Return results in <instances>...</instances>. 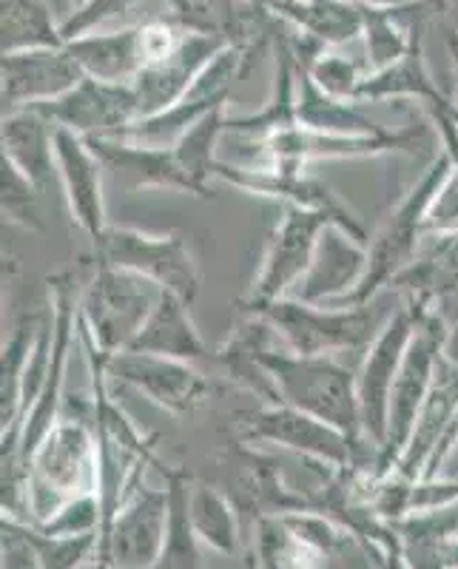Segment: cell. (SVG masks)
Instances as JSON below:
<instances>
[{"mask_svg":"<svg viewBox=\"0 0 458 569\" xmlns=\"http://www.w3.org/2000/svg\"><path fill=\"white\" fill-rule=\"evenodd\" d=\"M114 518L111 530V550L117 563L123 567H140L157 558L166 547L168 530H171V492L162 496L160 490L137 485L126 498L123 510Z\"/></svg>","mask_w":458,"mask_h":569,"instance_id":"44dd1931","label":"cell"},{"mask_svg":"<svg viewBox=\"0 0 458 569\" xmlns=\"http://www.w3.org/2000/svg\"><path fill=\"white\" fill-rule=\"evenodd\" d=\"M425 311L427 305L405 299V305L396 308V313L388 319V325L379 330V337L374 339V345L365 350L359 370H356V393H359L361 427H365V436H368L376 447L385 445V436H388L390 393H394V385L396 379H399L405 353L407 348H410V342H414L416 328H419Z\"/></svg>","mask_w":458,"mask_h":569,"instance_id":"8fae6325","label":"cell"},{"mask_svg":"<svg viewBox=\"0 0 458 569\" xmlns=\"http://www.w3.org/2000/svg\"><path fill=\"white\" fill-rule=\"evenodd\" d=\"M441 330V359L458 368V291H447L427 305Z\"/></svg>","mask_w":458,"mask_h":569,"instance_id":"74e56055","label":"cell"},{"mask_svg":"<svg viewBox=\"0 0 458 569\" xmlns=\"http://www.w3.org/2000/svg\"><path fill=\"white\" fill-rule=\"evenodd\" d=\"M38 330L40 322L23 319L12 330V337L3 342V356H0V436L12 433L20 419V408H23V373H27Z\"/></svg>","mask_w":458,"mask_h":569,"instance_id":"d6a6232c","label":"cell"},{"mask_svg":"<svg viewBox=\"0 0 458 569\" xmlns=\"http://www.w3.org/2000/svg\"><path fill=\"white\" fill-rule=\"evenodd\" d=\"M109 376L171 416H191L206 405L208 379L195 362L126 350L109 359Z\"/></svg>","mask_w":458,"mask_h":569,"instance_id":"5bb4252c","label":"cell"},{"mask_svg":"<svg viewBox=\"0 0 458 569\" xmlns=\"http://www.w3.org/2000/svg\"><path fill=\"white\" fill-rule=\"evenodd\" d=\"M259 362L273 379V388H277L282 405H291L302 413L339 427L356 445L376 447L361 427L354 368L339 362L336 356H299L285 350L282 345L265 350Z\"/></svg>","mask_w":458,"mask_h":569,"instance_id":"7a4b0ae2","label":"cell"},{"mask_svg":"<svg viewBox=\"0 0 458 569\" xmlns=\"http://www.w3.org/2000/svg\"><path fill=\"white\" fill-rule=\"evenodd\" d=\"M452 174V160L447 151L432 157V162L425 169V174L407 188V194L390 208V213L381 220V226L370 233L368 242V271L361 277L359 288L350 297L333 302V308H356V305H368L376 297L388 291L394 279L414 266L419 257L421 246L427 240L425 220L430 211L432 200Z\"/></svg>","mask_w":458,"mask_h":569,"instance_id":"6da1fadb","label":"cell"},{"mask_svg":"<svg viewBox=\"0 0 458 569\" xmlns=\"http://www.w3.org/2000/svg\"><path fill=\"white\" fill-rule=\"evenodd\" d=\"M66 46L63 29L52 20L46 0H0V49L3 54Z\"/></svg>","mask_w":458,"mask_h":569,"instance_id":"4dcf8cb0","label":"cell"},{"mask_svg":"<svg viewBox=\"0 0 458 569\" xmlns=\"http://www.w3.org/2000/svg\"><path fill=\"white\" fill-rule=\"evenodd\" d=\"M140 3L142 0H89L83 9H74V12L60 23L66 43L86 32H94L98 27H103L106 20L120 18V14L131 12V9L140 7Z\"/></svg>","mask_w":458,"mask_h":569,"instance_id":"8d00e7d4","label":"cell"},{"mask_svg":"<svg viewBox=\"0 0 458 569\" xmlns=\"http://www.w3.org/2000/svg\"><path fill=\"white\" fill-rule=\"evenodd\" d=\"M91 149L103 160L106 174L114 177L126 191H180V194H195V182L188 180L177 160L175 149H160V146H142L131 140H89Z\"/></svg>","mask_w":458,"mask_h":569,"instance_id":"ffe728a7","label":"cell"},{"mask_svg":"<svg viewBox=\"0 0 458 569\" xmlns=\"http://www.w3.org/2000/svg\"><path fill=\"white\" fill-rule=\"evenodd\" d=\"M83 69L69 52V46L54 49H27L3 54L0 60V103L3 114L52 103L83 80Z\"/></svg>","mask_w":458,"mask_h":569,"instance_id":"e0dca14e","label":"cell"},{"mask_svg":"<svg viewBox=\"0 0 458 569\" xmlns=\"http://www.w3.org/2000/svg\"><path fill=\"white\" fill-rule=\"evenodd\" d=\"M305 69H308L313 83H317L325 94L339 100H354V103H356V91H359L361 80L368 78L365 66L356 63L354 58H345V54L333 52V49L319 54V58L310 66H305Z\"/></svg>","mask_w":458,"mask_h":569,"instance_id":"e575fe53","label":"cell"},{"mask_svg":"<svg viewBox=\"0 0 458 569\" xmlns=\"http://www.w3.org/2000/svg\"><path fill=\"white\" fill-rule=\"evenodd\" d=\"M427 237H447V233L458 231V177L456 169L447 177V182L441 186V191L432 200L430 211H427L425 220Z\"/></svg>","mask_w":458,"mask_h":569,"instance_id":"f35d334b","label":"cell"},{"mask_svg":"<svg viewBox=\"0 0 458 569\" xmlns=\"http://www.w3.org/2000/svg\"><path fill=\"white\" fill-rule=\"evenodd\" d=\"M226 120H228V106L213 109L211 114H206L200 123H195L186 134L177 140V146H171L180 160L182 171L188 174V180L195 182L197 197H208L213 182V171L220 166V157H217V146L226 137Z\"/></svg>","mask_w":458,"mask_h":569,"instance_id":"1f68e13d","label":"cell"},{"mask_svg":"<svg viewBox=\"0 0 458 569\" xmlns=\"http://www.w3.org/2000/svg\"><path fill=\"white\" fill-rule=\"evenodd\" d=\"M262 313L277 330L285 350L299 356H339L359 353L374 345L379 330L394 317V308L381 305L379 297L356 308L308 305L288 297L268 305Z\"/></svg>","mask_w":458,"mask_h":569,"instance_id":"3957f363","label":"cell"},{"mask_svg":"<svg viewBox=\"0 0 458 569\" xmlns=\"http://www.w3.org/2000/svg\"><path fill=\"white\" fill-rule=\"evenodd\" d=\"M69 52L80 63L86 78L103 83H131L146 69L142 27L117 29V32H86L69 40Z\"/></svg>","mask_w":458,"mask_h":569,"instance_id":"4316f807","label":"cell"},{"mask_svg":"<svg viewBox=\"0 0 458 569\" xmlns=\"http://www.w3.org/2000/svg\"><path fill=\"white\" fill-rule=\"evenodd\" d=\"M273 3H293V0H271V7Z\"/></svg>","mask_w":458,"mask_h":569,"instance_id":"ee69618b","label":"cell"},{"mask_svg":"<svg viewBox=\"0 0 458 569\" xmlns=\"http://www.w3.org/2000/svg\"><path fill=\"white\" fill-rule=\"evenodd\" d=\"M98 492L100 459L94 425L60 416L29 459V510L49 521L74 496Z\"/></svg>","mask_w":458,"mask_h":569,"instance_id":"277c9868","label":"cell"},{"mask_svg":"<svg viewBox=\"0 0 458 569\" xmlns=\"http://www.w3.org/2000/svg\"><path fill=\"white\" fill-rule=\"evenodd\" d=\"M213 182L239 188V191L265 197V200H277L282 206L317 211L365 246L370 242V231L356 217L354 208L336 194L328 182L310 177L308 169H262V166H237V162L220 160V166L213 171Z\"/></svg>","mask_w":458,"mask_h":569,"instance_id":"4fadbf2b","label":"cell"},{"mask_svg":"<svg viewBox=\"0 0 458 569\" xmlns=\"http://www.w3.org/2000/svg\"><path fill=\"white\" fill-rule=\"evenodd\" d=\"M285 23V20H282ZM288 23L282 34L273 43L277 66H273V86L265 106L253 114H228L226 134L246 137L248 142H262L273 134H282L288 129H297V100H299V60L288 46Z\"/></svg>","mask_w":458,"mask_h":569,"instance_id":"7402d4cb","label":"cell"},{"mask_svg":"<svg viewBox=\"0 0 458 569\" xmlns=\"http://www.w3.org/2000/svg\"><path fill=\"white\" fill-rule=\"evenodd\" d=\"M427 137V126H407L376 137H336L308 131L302 126L273 134L262 142H251L253 154L242 166L262 169H308L310 162L330 160H368L385 154H414Z\"/></svg>","mask_w":458,"mask_h":569,"instance_id":"9c48e42d","label":"cell"},{"mask_svg":"<svg viewBox=\"0 0 458 569\" xmlns=\"http://www.w3.org/2000/svg\"><path fill=\"white\" fill-rule=\"evenodd\" d=\"M129 350L195 365L202 362V359H211V350H208L206 339H202L200 328L191 317V302H186V299L171 291H162L149 322L142 325Z\"/></svg>","mask_w":458,"mask_h":569,"instance_id":"d4e9b609","label":"cell"},{"mask_svg":"<svg viewBox=\"0 0 458 569\" xmlns=\"http://www.w3.org/2000/svg\"><path fill=\"white\" fill-rule=\"evenodd\" d=\"M430 20H421L416 27L410 49L405 58L396 60L394 66L381 71H368V78L361 80L356 91V103H385V100H419L421 106H445L450 103V94L432 83L430 69L425 60V32Z\"/></svg>","mask_w":458,"mask_h":569,"instance_id":"cb8c5ba5","label":"cell"},{"mask_svg":"<svg viewBox=\"0 0 458 569\" xmlns=\"http://www.w3.org/2000/svg\"><path fill=\"white\" fill-rule=\"evenodd\" d=\"M3 194H0V206H3V220L9 226H20L23 231H32L38 233L43 228L40 222V213H38V186L27 180V177L20 174L14 166H9L3 160Z\"/></svg>","mask_w":458,"mask_h":569,"instance_id":"d590c367","label":"cell"},{"mask_svg":"<svg viewBox=\"0 0 458 569\" xmlns=\"http://www.w3.org/2000/svg\"><path fill=\"white\" fill-rule=\"evenodd\" d=\"M328 222V217L317 211L282 206V217L265 246L251 291L239 302V313H259L279 299L293 297L297 284L302 282L313 262L319 233L325 231Z\"/></svg>","mask_w":458,"mask_h":569,"instance_id":"30bf717a","label":"cell"},{"mask_svg":"<svg viewBox=\"0 0 458 569\" xmlns=\"http://www.w3.org/2000/svg\"><path fill=\"white\" fill-rule=\"evenodd\" d=\"M34 111L52 120L58 129H69L86 140L100 137H117L126 126L140 120V103H137L135 86L131 83H103V80L83 78L63 98L52 103L32 106Z\"/></svg>","mask_w":458,"mask_h":569,"instance_id":"9a60e30c","label":"cell"},{"mask_svg":"<svg viewBox=\"0 0 458 569\" xmlns=\"http://www.w3.org/2000/svg\"><path fill=\"white\" fill-rule=\"evenodd\" d=\"M297 117L302 129L319 131V134L376 137L388 131L381 129L379 123H374L354 100H339L325 94V91L313 83V78H310L305 66H299Z\"/></svg>","mask_w":458,"mask_h":569,"instance_id":"f1b7e54d","label":"cell"},{"mask_svg":"<svg viewBox=\"0 0 458 569\" xmlns=\"http://www.w3.org/2000/svg\"><path fill=\"white\" fill-rule=\"evenodd\" d=\"M162 297V288L140 273L100 266L78 297L80 330L109 359L135 345L142 325Z\"/></svg>","mask_w":458,"mask_h":569,"instance_id":"5b68a950","label":"cell"},{"mask_svg":"<svg viewBox=\"0 0 458 569\" xmlns=\"http://www.w3.org/2000/svg\"><path fill=\"white\" fill-rule=\"evenodd\" d=\"M441 365V330L436 325V319L430 317V311H425L419 328H416V337L410 342L405 353V362H401L399 379L394 385V393H390V408H388V436H385V445L379 447V456H376V479H385L390 476L396 467V461L405 453L410 433H414L416 419H419L421 405L430 396L432 382H436V373H439Z\"/></svg>","mask_w":458,"mask_h":569,"instance_id":"7c38bea8","label":"cell"},{"mask_svg":"<svg viewBox=\"0 0 458 569\" xmlns=\"http://www.w3.org/2000/svg\"><path fill=\"white\" fill-rule=\"evenodd\" d=\"M86 3H89V0H71V7H74V9H83Z\"/></svg>","mask_w":458,"mask_h":569,"instance_id":"b9f144b4","label":"cell"},{"mask_svg":"<svg viewBox=\"0 0 458 569\" xmlns=\"http://www.w3.org/2000/svg\"><path fill=\"white\" fill-rule=\"evenodd\" d=\"M222 46H226L222 40L208 38V34L186 32L180 43L175 46V52H168L166 58L146 66L131 80L137 103H140V120L182 103L191 86H195L197 74L206 69L208 60L220 52Z\"/></svg>","mask_w":458,"mask_h":569,"instance_id":"ac0fdd59","label":"cell"},{"mask_svg":"<svg viewBox=\"0 0 458 569\" xmlns=\"http://www.w3.org/2000/svg\"><path fill=\"white\" fill-rule=\"evenodd\" d=\"M54 131L58 126L34 109L7 111L0 120L3 160L27 177L32 186L43 188L58 177L54 169Z\"/></svg>","mask_w":458,"mask_h":569,"instance_id":"484cf974","label":"cell"},{"mask_svg":"<svg viewBox=\"0 0 458 569\" xmlns=\"http://www.w3.org/2000/svg\"><path fill=\"white\" fill-rule=\"evenodd\" d=\"M354 3H359V7H376V9H396V7H410V3H421V0H354Z\"/></svg>","mask_w":458,"mask_h":569,"instance_id":"60d3db41","label":"cell"},{"mask_svg":"<svg viewBox=\"0 0 458 569\" xmlns=\"http://www.w3.org/2000/svg\"><path fill=\"white\" fill-rule=\"evenodd\" d=\"M365 271H368V246L350 237L345 228L328 222L319 233L313 262L297 284L293 299L308 305H333L359 288Z\"/></svg>","mask_w":458,"mask_h":569,"instance_id":"d6986e66","label":"cell"},{"mask_svg":"<svg viewBox=\"0 0 458 569\" xmlns=\"http://www.w3.org/2000/svg\"><path fill=\"white\" fill-rule=\"evenodd\" d=\"M445 46H447V54H450V78H452L450 103L458 114V27H450V23H447Z\"/></svg>","mask_w":458,"mask_h":569,"instance_id":"ab89813d","label":"cell"},{"mask_svg":"<svg viewBox=\"0 0 458 569\" xmlns=\"http://www.w3.org/2000/svg\"><path fill=\"white\" fill-rule=\"evenodd\" d=\"M78 293L69 273L52 277V365L49 376L29 413L20 421L18 433L3 445V459H20L29 467V459L43 441V436L60 421L66 399V373H69L71 350L78 345Z\"/></svg>","mask_w":458,"mask_h":569,"instance_id":"ba28073f","label":"cell"},{"mask_svg":"<svg viewBox=\"0 0 458 569\" xmlns=\"http://www.w3.org/2000/svg\"><path fill=\"white\" fill-rule=\"evenodd\" d=\"M248 3H259V7L271 9V0H248Z\"/></svg>","mask_w":458,"mask_h":569,"instance_id":"7bdbcfd3","label":"cell"},{"mask_svg":"<svg viewBox=\"0 0 458 569\" xmlns=\"http://www.w3.org/2000/svg\"><path fill=\"white\" fill-rule=\"evenodd\" d=\"M390 288L421 305H430L447 291H458V231L427 237L414 266H407Z\"/></svg>","mask_w":458,"mask_h":569,"instance_id":"f546056e","label":"cell"},{"mask_svg":"<svg viewBox=\"0 0 458 569\" xmlns=\"http://www.w3.org/2000/svg\"><path fill=\"white\" fill-rule=\"evenodd\" d=\"M237 436L246 445H273L291 453L305 456L322 467H356L359 459L368 453V445H356L345 430L302 413L291 405H259L257 410L239 416ZM376 450V447H370ZM379 453V450H376Z\"/></svg>","mask_w":458,"mask_h":569,"instance_id":"8992f818","label":"cell"},{"mask_svg":"<svg viewBox=\"0 0 458 569\" xmlns=\"http://www.w3.org/2000/svg\"><path fill=\"white\" fill-rule=\"evenodd\" d=\"M94 257L100 266L140 273L160 284L162 291L177 293L191 305L200 297V266L180 233H149L140 228L111 226L103 240L94 242Z\"/></svg>","mask_w":458,"mask_h":569,"instance_id":"52a82bcc","label":"cell"},{"mask_svg":"<svg viewBox=\"0 0 458 569\" xmlns=\"http://www.w3.org/2000/svg\"><path fill=\"white\" fill-rule=\"evenodd\" d=\"M458 419V368L447 365L441 359L439 373H436V382H432L430 396L421 405L419 419H416L414 433L407 441L405 453L396 461L394 472L396 476H405V479H421L430 465L432 453L439 450V445L445 441V436L450 433L452 421Z\"/></svg>","mask_w":458,"mask_h":569,"instance_id":"603a6c76","label":"cell"},{"mask_svg":"<svg viewBox=\"0 0 458 569\" xmlns=\"http://www.w3.org/2000/svg\"><path fill=\"white\" fill-rule=\"evenodd\" d=\"M188 525L217 550L233 547V512L226 498L211 487H197L188 496Z\"/></svg>","mask_w":458,"mask_h":569,"instance_id":"836d02e7","label":"cell"},{"mask_svg":"<svg viewBox=\"0 0 458 569\" xmlns=\"http://www.w3.org/2000/svg\"><path fill=\"white\" fill-rule=\"evenodd\" d=\"M54 169L71 220L89 237V242L103 240L109 231V211H106V166L91 149L86 137L69 129L54 131Z\"/></svg>","mask_w":458,"mask_h":569,"instance_id":"2e32d148","label":"cell"},{"mask_svg":"<svg viewBox=\"0 0 458 569\" xmlns=\"http://www.w3.org/2000/svg\"><path fill=\"white\" fill-rule=\"evenodd\" d=\"M271 12L291 29L322 43L325 49L350 43L365 32V12L354 0H293V3H273Z\"/></svg>","mask_w":458,"mask_h":569,"instance_id":"83f0119b","label":"cell"}]
</instances>
